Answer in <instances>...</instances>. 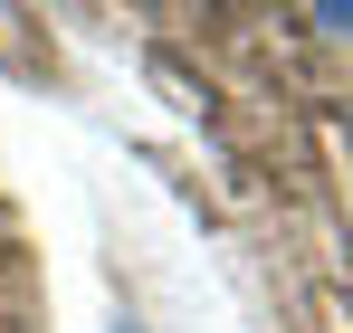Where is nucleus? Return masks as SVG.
I'll return each instance as SVG.
<instances>
[{
	"label": "nucleus",
	"instance_id": "1",
	"mask_svg": "<svg viewBox=\"0 0 353 333\" xmlns=\"http://www.w3.org/2000/svg\"><path fill=\"white\" fill-rule=\"evenodd\" d=\"M315 19H325V29H353V10H334V0H325V10H315Z\"/></svg>",
	"mask_w": 353,
	"mask_h": 333
},
{
	"label": "nucleus",
	"instance_id": "2",
	"mask_svg": "<svg viewBox=\"0 0 353 333\" xmlns=\"http://www.w3.org/2000/svg\"><path fill=\"white\" fill-rule=\"evenodd\" d=\"M115 333H134V324H115Z\"/></svg>",
	"mask_w": 353,
	"mask_h": 333
}]
</instances>
